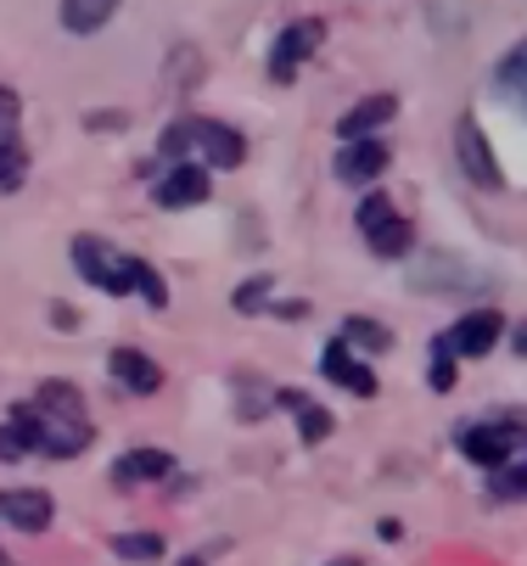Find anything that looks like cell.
Returning a JSON list of instances; mask_svg holds the SVG:
<instances>
[{
    "label": "cell",
    "instance_id": "d6986e66",
    "mask_svg": "<svg viewBox=\"0 0 527 566\" xmlns=\"http://www.w3.org/2000/svg\"><path fill=\"white\" fill-rule=\"evenodd\" d=\"M499 91L527 113V40H521V45H510V51L499 56Z\"/></svg>",
    "mask_w": 527,
    "mask_h": 566
},
{
    "label": "cell",
    "instance_id": "30bf717a",
    "mask_svg": "<svg viewBox=\"0 0 527 566\" xmlns=\"http://www.w3.org/2000/svg\"><path fill=\"white\" fill-rule=\"evenodd\" d=\"M107 370H113V381H118L124 392H135V398H152V392L164 387V365L146 359L140 348H113V354H107Z\"/></svg>",
    "mask_w": 527,
    "mask_h": 566
},
{
    "label": "cell",
    "instance_id": "2e32d148",
    "mask_svg": "<svg viewBox=\"0 0 527 566\" xmlns=\"http://www.w3.org/2000/svg\"><path fill=\"white\" fill-rule=\"evenodd\" d=\"M118 12V0H62V29L67 34H102V23Z\"/></svg>",
    "mask_w": 527,
    "mask_h": 566
},
{
    "label": "cell",
    "instance_id": "7402d4cb",
    "mask_svg": "<svg viewBox=\"0 0 527 566\" xmlns=\"http://www.w3.org/2000/svg\"><path fill=\"white\" fill-rule=\"evenodd\" d=\"M331 427H337V421H331V410H320V403H309V398L297 403V432H304V443H326V438H331Z\"/></svg>",
    "mask_w": 527,
    "mask_h": 566
},
{
    "label": "cell",
    "instance_id": "44dd1931",
    "mask_svg": "<svg viewBox=\"0 0 527 566\" xmlns=\"http://www.w3.org/2000/svg\"><path fill=\"white\" fill-rule=\"evenodd\" d=\"M488 494H494V500H527V465H516V460L494 465V482H488Z\"/></svg>",
    "mask_w": 527,
    "mask_h": 566
},
{
    "label": "cell",
    "instance_id": "7a4b0ae2",
    "mask_svg": "<svg viewBox=\"0 0 527 566\" xmlns=\"http://www.w3.org/2000/svg\"><path fill=\"white\" fill-rule=\"evenodd\" d=\"M34 416V454H51V460H73L91 449V416L80 403V387L73 381H45L40 398L29 403Z\"/></svg>",
    "mask_w": 527,
    "mask_h": 566
},
{
    "label": "cell",
    "instance_id": "484cf974",
    "mask_svg": "<svg viewBox=\"0 0 527 566\" xmlns=\"http://www.w3.org/2000/svg\"><path fill=\"white\" fill-rule=\"evenodd\" d=\"M455 381V354H449L443 343H438V365H432V387H449Z\"/></svg>",
    "mask_w": 527,
    "mask_h": 566
},
{
    "label": "cell",
    "instance_id": "4316f807",
    "mask_svg": "<svg viewBox=\"0 0 527 566\" xmlns=\"http://www.w3.org/2000/svg\"><path fill=\"white\" fill-rule=\"evenodd\" d=\"M516 354H527V326H521V332H516Z\"/></svg>",
    "mask_w": 527,
    "mask_h": 566
},
{
    "label": "cell",
    "instance_id": "d4e9b609",
    "mask_svg": "<svg viewBox=\"0 0 527 566\" xmlns=\"http://www.w3.org/2000/svg\"><path fill=\"white\" fill-rule=\"evenodd\" d=\"M18 113H23L18 91H7V85H0V135H18Z\"/></svg>",
    "mask_w": 527,
    "mask_h": 566
},
{
    "label": "cell",
    "instance_id": "5b68a950",
    "mask_svg": "<svg viewBox=\"0 0 527 566\" xmlns=\"http://www.w3.org/2000/svg\"><path fill=\"white\" fill-rule=\"evenodd\" d=\"M461 454L477 460V465H505L510 454H527V421H477L466 432H455Z\"/></svg>",
    "mask_w": 527,
    "mask_h": 566
},
{
    "label": "cell",
    "instance_id": "e0dca14e",
    "mask_svg": "<svg viewBox=\"0 0 527 566\" xmlns=\"http://www.w3.org/2000/svg\"><path fill=\"white\" fill-rule=\"evenodd\" d=\"M34 454V416H29V403L23 410H12L7 421H0V460H29Z\"/></svg>",
    "mask_w": 527,
    "mask_h": 566
},
{
    "label": "cell",
    "instance_id": "ffe728a7",
    "mask_svg": "<svg viewBox=\"0 0 527 566\" xmlns=\"http://www.w3.org/2000/svg\"><path fill=\"white\" fill-rule=\"evenodd\" d=\"M342 337H348V343H365L370 354H388V348H393V332L382 326V319H370V314H354L348 326H342Z\"/></svg>",
    "mask_w": 527,
    "mask_h": 566
},
{
    "label": "cell",
    "instance_id": "9c48e42d",
    "mask_svg": "<svg viewBox=\"0 0 527 566\" xmlns=\"http://www.w3.org/2000/svg\"><path fill=\"white\" fill-rule=\"evenodd\" d=\"M51 516H56V505H51L45 489H7L0 494V522L18 527V533H45Z\"/></svg>",
    "mask_w": 527,
    "mask_h": 566
},
{
    "label": "cell",
    "instance_id": "8fae6325",
    "mask_svg": "<svg viewBox=\"0 0 527 566\" xmlns=\"http://www.w3.org/2000/svg\"><path fill=\"white\" fill-rule=\"evenodd\" d=\"M337 180H348V186H370L376 175L388 169V146L376 140V135H365V140H348L342 151H337Z\"/></svg>",
    "mask_w": 527,
    "mask_h": 566
},
{
    "label": "cell",
    "instance_id": "277c9868",
    "mask_svg": "<svg viewBox=\"0 0 527 566\" xmlns=\"http://www.w3.org/2000/svg\"><path fill=\"white\" fill-rule=\"evenodd\" d=\"M359 235L370 241V253H382V259H404L410 253V219L382 197V191H370L365 202H359Z\"/></svg>",
    "mask_w": 527,
    "mask_h": 566
},
{
    "label": "cell",
    "instance_id": "f1b7e54d",
    "mask_svg": "<svg viewBox=\"0 0 527 566\" xmlns=\"http://www.w3.org/2000/svg\"><path fill=\"white\" fill-rule=\"evenodd\" d=\"M180 566H202V560H180Z\"/></svg>",
    "mask_w": 527,
    "mask_h": 566
},
{
    "label": "cell",
    "instance_id": "83f0119b",
    "mask_svg": "<svg viewBox=\"0 0 527 566\" xmlns=\"http://www.w3.org/2000/svg\"><path fill=\"white\" fill-rule=\"evenodd\" d=\"M331 566H365V560H354V555H348V560H331Z\"/></svg>",
    "mask_w": 527,
    "mask_h": 566
},
{
    "label": "cell",
    "instance_id": "6da1fadb",
    "mask_svg": "<svg viewBox=\"0 0 527 566\" xmlns=\"http://www.w3.org/2000/svg\"><path fill=\"white\" fill-rule=\"evenodd\" d=\"M73 270H80V281H91V286H102L107 297H124V292H140L146 297V308H169V286H164V275L146 264V259H135V253H118L113 241H102V235H73Z\"/></svg>",
    "mask_w": 527,
    "mask_h": 566
},
{
    "label": "cell",
    "instance_id": "52a82bcc",
    "mask_svg": "<svg viewBox=\"0 0 527 566\" xmlns=\"http://www.w3.org/2000/svg\"><path fill=\"white\" fill-rule=\"evenodd\" d=\"M455 157H461V175H466L472 186H483V191H494V186H499L494 146H488V135H483V124H477L472 113L455 124Z\"/></svg>",
    "mask_w": 527,
    "mask_h": 566
},
{
    "label": "cell",
    "instance_id": "f546056e",
    "mask_svg": "<svg viewBox=\"0 0 527 566\" xmlns=\"http://www.w3.org/2000/svg\"><path fill=\"white\" fill-rule=\"evenodd\" d=\"M0 566H12V560H7V555H0Z\"/></svg>",
    "mask_w": 527,
    "mask_h": 566
},
{
    "label": "cell",
    "instance_id": "ac0fdd59",
    "mask_svg": "<svg viewBox=\"0 0 527 566\" xmlns=\"http://www.w3.org/2000/svg\"><path fill=\"white\" fill-rule=\"evenodd\" d=\"M23 180H29V146L18 135H0V197L23 191Z\"/></svg>",
    "mask_w": 527,
    "mask_h": 566
},
{
    "label": "cell",
    "instance_id": "7c38bea8",
    "mask_svg": "<svg viewBox=\"0 0 527 566\" xmlns=\"http://www.w3.org/2000/svg\"><path fill=\"white\" fill-rule=\"evenodd\" d=\"M208 191H213L208 169L202 164H180V169H169L158 180V208H197V202H208Z\"/></svg>",
    "mask_w": 527,
    "mask_h": 566
},
{
    "label": "cell",
    "instance_id": "5bb4252c",
    "mask_svg": "<svg viewBox=\"0 0 527 566\" xmlns=\"http://www.w3.org/2000/svg\"><path fill=\"white\" fill-rule=\"evenodd\" d=\"M320 370H326V381H337V387H348V392H359V398H376V392H382V387H376V376H370V365H354L348 343H326Z\"/></svg>",
    "mask_w": 527,
    "mask_h": 566
},
{
    "label": "cell",
    "instance_id": "8992f818",
    "mask_svg": "<svg viewBox=\"0 0 527 566\" xmlns=\"http://www.w3.org/2000/svg\"><path fill=\"white\" fill-rule=\"evenodd\" d=\"M320 45H326V23L320 18H297L292 29H281V40L270 51V78H275V85H292L297 67H304Z\"/></svg>",
    "mask_w": 527,
    "mask_h": 566
},
{
    "label": "cell",
    "instance_id": "3957f363",
    "mask_svg": "<svg viewBox=\"0 0 527 566\" xmlns=\"http://www.w3.org/2000/svg\"><path fill=\"white\" fill-rule=\"evenodd\" d=\"M164 157H197L202 169H236L242 157H247V140L231 129V124H219V118H175L164 129Z\"/></svg>",
    "mask_w": 527,
    "mask_h": 566
},
{
    "label": "cell",
    "instance_id": "9a60e30c",
    "mask_svg": "<svg viewBox=\"0 0 527 566\" xmlns=\"http://www.w3.org/2000/svg\"><path fill=\"white\" fill-rule=\"evenodd\" d=\"M393 113H399V96H388V91H382V96H365L359 107H348V113L337 118V135H342V140H365V135L382 129Z\"/></svg>",
    "mask_w": 527,
    "mask_h": 566
},
{
    "label": "cell",
    "instance_id": "603a6c76",
    "mask_svg": "<svg viewBox=\"0 0 527 566\" xmlns=\"http://www.w3.org/2000/svg\"><path fill=\"white\" fill-rule=\"evenodd\" d=\"M113 549H118L124 560H158V555H164V538H158V533H118Z\"/></svg>",
    "mask_w": 527,
    "mask_h": 566
},
{
    "label": "cell",
    "instance_id": "4fadbf2b",
    "mask_svg": "<svg viewBox=\"0 0 527 566\" xmlns=\"http://www.w3.org/2000/svg\"><path fill=\"white\" fill-rule=\"evenodd\" d=\"M164 476H175V460L164 449H129V454L113 460V482H118V489H140V482H164Z\"/></svg>",
    "mask_w": 527,
    "mask_h": 566
},
{
    "label": "cell",
    "instance_id": "ba28073f",
    "mask_svg": "<svg viewBox=\"0 0 527 566\" xmlns=\"http://www.w3.org/2000/svg\"><path fill=\"white\" fill-rule=\"evenodd\" d=\"M499 332H505V319L494 314V308H477V314H461L455 326H449L438 343L455 354V359H483L494 343H499Z\"/></svg>",
    "mask_w": 527,
    "mask_h": 566
},
{
    "label": "cell",
    "instance_id": "cb8c5ba5",
    "mask_svg": "<svg viewBox=\"0 0 527 566\" xmlns=\"http://www.w3.org/2000/svg\"><path fill=\"white\" fill-rule=\"evenodd\" d=\"M264 292H270V275H253V281H247V286H242V292H236L231 303H236L242 314H253V308H264V303H259Z\"/></svg>",
    "mask_w": 527,
    "mask_h": 566
}]
</instances>
